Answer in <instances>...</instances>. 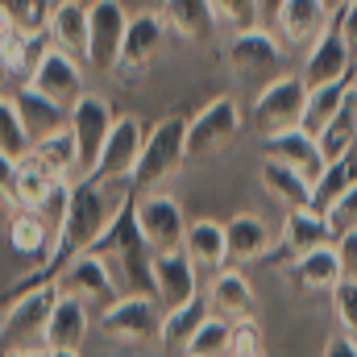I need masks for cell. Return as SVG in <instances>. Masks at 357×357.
Returning <instances> with one entry per match:
<instances>
[{
    "label": "cell",
    "mask_w": 357,
    "mask_h": 357,
    "mask_svg": "<svg viewBox=\"0 0 357 357\" xmlns=\"http://www.w3.org/2000/svg\"><path fill=\"white\" fill-rule=\"evenodd\" d=\"M154 295L162 303V312L183 307L187 299L199 295V270L195 262L178 250V254H158L154 258Z\"/></svg>",
    "instance_id": "19"
},
{
    "label": "cell",
    "mask_w": 357,
    "mask_h": 357,
    "mask_svg": "<svg viewBox=\"0 0 357 357\" xmlns=\"http://www.w3.org/2000/svg\"><path fill=\"white\" fill-rule=\"evenodd\" d=\"M29 158H33L42 171H50L54 178H63V183H75V178H79V154H75L71 129H59V133H50V137H38L33 150H29Z\"/></svg>",
    "instance_id": "30"
},
{
    "label": "cell",
    "mask_w": 357,
    "mask_h": 357,
    "mask_svg": "<svg viewBox=\"0 0 357 357\" xmlns=\"http://www.w3.org/2000/svg\"><path fill=\"white\" fill-rule=\"evenodd\" d=\"M212 8L233 33L262 29V0H212Z\"/></svg>",
    "instance_id": "40"
},
{
    "label": "cell",
    "mask_w": 357,
    "mask_h": 357,
    "mask_svg": "<svg viewBox=\"0 0 357 357\" xmlns=\"http://www.w3.org/2000/svg\"><path fill=\"white\" fill-rule=\"evenodd\" d=\"M54 241H59V233H54L33 208H13V220H8V245H13L25 262L42 266V262L54 254Z\"/></svg>",
    "instance_id": "22"
},
{
    "label": "cell",
    "mask_w": 357,
    "mask_h": 357,
    "mask_svg": "<svg viewBox=\"0 0 357 357\" xmlns=\"http://www.w3.org/2000/svg\"><path fill=\"white\" fill-rule=\"evenodd\" d=\"M88 254H96L108 266L121 295H154V250L146 245V237L137 229V191L129 195V204L116 212V220L104 229V237Z\"/></svg>",
    "instance_id": "2"
},
{
    "label": "cell",
    "mask_w": 357,
    "mask_h": 357,
    "mask_svg": "<svg viewBox=\"0 0 357 357\" xmlns=\"http://www.w3.org/2000/svg\"><path fill=\"white\" fill-rule=\"evenodd\" d=\"M29 88H38L42 96H50L54 104H63L67 112L75 108V100L84 96V67H79V59H71V54H63L59 46H50L46 50V59L38 63V71L29 75Z\"/></svg>",
    "instance_id": "15"
},
{
    "label": "cell",
    "mask_w": 357,
    "mask_h": 357,
    "mask_svg": "<svg viewBox=\"0 0 357 357\" xmlns=\"http://www.w3.org/2000/svg\"><path fill=\"white\" fill-rule=\"evenodd\" d=\"M46 33H50V42H54L63 54L88 63V4H79V0H59L54 13H50Z\"/></svg>",
    "instance_id": "26"
},
{
    "label": "cell",
    "mask_w": 357,
    "mask_h": 357,
    "mask_svg": "<svg viewBox=\"0 0 357 357\" xmlns=\"http://www.w3.org/2000/svg\"><path fill=\"white\" fill-rule=\"evenodd\" d=\"M333 312H337L341 333L357 337V278H349V274H345V278L333 287Z\"/></svg>",
    "instance_id": "41"
},
{
    "label": "cell",
    "mask_w": 357,
    "mask_h": 357,
    "mask_svg": "<svg viewBox=\"0 0 357 357\" xmlns=\"http://www.w3.org/2000/svg\"><path fill=\"white\" fill-rule=\"evenodd\" d=\"M50 357H79V354H50Z\"/></svg>",
    "instance_id": "52"
},
{
    "label": "cell",
    "mask_w": 357,
    "mask_h": 357,
    "mask_svg": "<svg viewBox=\"0 0 357 357\" xmlns=\"http://www.w3.org/2000/svg\"><path fill=\"white\" fill-rule=\"evenodd\" d=\"M354 75V46L345 42L337 17L324 25V33L307 46V59H303V88H320V84H337Z\"/></svg>",
    "instance_id": "14"
},
{
    "label": "cell",
    "mask_w": 357,
    "mask_h": 357,
    "mask_svg": "<svg viewBox=\"0 0 357 357\" xmlns=\"http://www.w3.org/2000/svg\"><path fill=\"white\" fill-rule=\"evenodd\" d=\"M354 183H357V158H354V154H345V158L328 162V167H324V175L312 183V208H316V212H328V208H333L349 187H354Z\"/></svg>",
    "instance_id": "36"
},
{
    "label": "cell",
    "mask_w": 357,
    "mask_h": 357,
    "mask_svg": "<svg viewBox=\"0 0 357 357\" xmlns=\"http://www.w3.org/2000/svg\"><path fill=\"white\" fill-rule=\"evenodd\" d=\"M13 104H17V112H21V121H25V129H29L33 142H38V137H50V133H59V129H67V108L54 104L50 96H42L38 88H29V84L17 88Z\"/></svg>",
    "instance_id": "29"
},
{
    "label": "cell",
    "mask_w": 357,
    "mask_h": 357,
    "mask_svg": "<svg viewBox=\"0 0 357 357\" xmlns=\"http://www.w3.org/2000/svg\"><path fill=\"white\" fill-rule=\"evenodd\" d=\"M8 357H50V349H21V354H8Z\"/></svg>",
    "instance_id": "48"
},
{
    "label": "cell",
    "mask_w": 357,
    "mask_h": 357,
    "mask_svg": "<svg viewBox=\"0 0 357 357\" xmlns=\"http://www.w3.org/2000/svg\"><path fill=\"white\" fill-rule=\"evenodd\" d=\"M112 121H116L112 104L104 96H91V91H84L75 100V108L67 112V129H71L75 154H79V178H88L96 171V158H100V150H104V142L112 133Z\"/></svg>",
    "instance_id": "9"
},
{
    "label": "cell",
    "mask_w": 357,
    "mask_h": 357,
    "mask_svg": "<svg viewBox=\"0 0 357 357\" xmlns=\"http://www.w3.org/2000/svg\"><path fill=\"white\" fill-rule=\"evenodd\" d=\"M303 108H307L303 75H278V79H270L266 88L254 96L250 125H254L262 137H278V133L303 125Z\"/></svg>",
    "instance_id": "5"
},
{
    "label": "cell",
    "mask_w": 357,
    "mask_h": 357,
    "mask_svg": "<svg viewBox=\"0 0 357 357\" xmlns=\"http://www.w3.org/2000/svg\"><path fill=\"white\" fill-rule=\"evenodd\" d=\"M13 187H17V158L0 150V204L13 212Z\"/></svg>",
    "instance_id": "44"
},
{
    "label": "cell",
    "mask_w": 357,
    "mask_h": 357,
    "mask_svg": "<svg viewBox=\"0 0 357 357\" xmlns=\"http://www.w3.org/2000/svg\"><path fill=\"white\" fill-rule=\"evenodd\" d=\"M50 13L54 0H0V33H21V38L46 33Z\"/></svg>",
    "instance_id": "34"
},
{
    "label": "cell",
    "mask_w": 357,
    "mask_h": 357,
    "mask_svg": "<svg viewBox=\"0 0 357 357\" xmlns=\"http://www.w3.org/2000/svg\"><path fill=\"white\" fill-rule=\"evenodd\" d=\"M225 241H229V262H237V266L258 262L270 250V225L258 212H237L225 225Z\"/></svg>",
    "instance_id": "27"
},
{
    "label": "cell",
    "mask_w": 357,
    "mask_h": 357,
    "mask_svg": "<svg viewBox=\"0 0 357 357\" xmlns=\"http://www.w3.org/2000/svg\"><path fill=\"white\" fill-rule=\"evenodd\" d=\"M262 146H266V158L291 167V171H299L307 183H316V178L324 175V167H328L324 162V150H320V137L307 133L303 125L299 129H287L278 137H262Z\"/></svg>",
    "instance_id": "17"
},
{
    "label": "cell",
    "mask_w": 357,
    "mask_h": 357,
    "mask_svg": "<svg viewBox=\"0 0 357 357\" xmlns=\"http://www.w3.org/2000/svg\"><path fill=\"white\" fill-rule=\"evenodd\" d=\"M357 75H345V79H337V84H320V88L307 91V108H303V129L307 133H320L337 112H341V104L349 100V91H354Z\"/></svg>",
    "instance_id": "35"
},
{
    "label": "cell",
    "mask_w": 357,
    "mask_h": 357,
    "mask_svg": "<svg viewBox=\"0 0 357 357\" xmlns=\"http://www.w3.org/2000/svg\"><path fill=\"white\" fill-rule=\"evenodd\" d=\"M158 13H162L167 29H175L183 42H195V46H212L216 42L220 17H216L212 0H162Z\"/></svg>",
    "instance_id": "21"
},
{
    "label": "cell",
    "mask_w": 357,
    "mask_h": 357,
    "mask_svg": "<svg viewBox=\"0 0 357 357\" xmlns=\"http://www.w3.org/2000/svg\"><path fill=\"white\" fill-rule=\"evenodd\" d=\"M333 21L324 0H278V33L291 46H312Z\"/></svg>",
    "instance_id": "23"
},
{
    "label": "cell",
    "mask_w": 357,
    "mask_h": 357,
    "mask_svg": "<svg viewBox=\"0 0 357 357\" xmlns=\"http://www.w3.org/2000/svg\"><path fill=\"white\" fill-rule=\"evenodd\" d=\"M129 195H133V187H96L88 178H75L71 183V204H67V216H63V229H59V241H54V254L42 266H33L29 274H21L17 287H13V295H25L33 287L59 282V274L104 237V229L129 204Z\"/></svg>",
    "instance_id": "1"
},
{
    "label": "cell",
    "mask_w": 357,
    "mask_h": 357,
    "mask_svg": "<svg viewBox=\"0 0 357 357\" xmlns=\"http://www.w3.org/2000/svg\"><path fill=\"white\" fill-rule=\"evenodd\" d=\"M333 17H337V25H341L345 42H349V46L357 50V0H349V4H345L341 13H333Z\"/></svg>",
    "instance_id": "47"
},
{
    "label": "cell",
    "mask_w": 357,
    "mask_h": 357,
    "mask_svg": "<svg viewBox=\"0 0 357 357\" xmlns=\"http://www.w3.org/2000/svg\"><path fill=\"white\" fill-rule=\"evenodd\" d=\"M84 337H88V307L59 291V303L46 320V349L50 354H79Z\"/></svg>",
    "instance_id": "24"
},
{
    "label": "cell",
    "mask_w": 357,
    "mask_h": 357,
    "mask_svg": "<svg viewBox=\"0 0 357 357\" xmlns=\"http://www.w3.org/2000/svg\"><path fill=\"white\" fill-rule=\"evenodd\" d=\"M137 229L146 237V245L158 254H178L183 250V237H187V216L178 208L175 195H162V191H150L137 199Z\"/></svg>",
    "instance_id": "11"
},
{
    "label": "cell",
    "mask_w": 357,
    "mask_h": 357,
    "mask_svg": "<svg viewBox=\"0 0 357 357\" xmlns=\"http://www.w3.org/2000/svg\"><path fill=\"white\" fill-rule=\"evenodd\" d=\"M320 357H357V337H349V333H333V337L324 341V354Z\"/></svg>",
    "instance_id": "45"
},
{
    "label": "cell",
    "mask_w": 357,
    "mask_h": 357,
    "mask_svg": "<svg viewBox=\"0 0 357 357\" xmlns=\"http://www.w3.org/2000/svg\"><path fill=\"white\" fill-rule=\"evenodd\" d=\"M262 187H266L287 212H295V208H312V183L299 175V171L274 162V158L262 162Z\"/></svg>",
    "instance_id": "33"
},
{
    "label": "cell",
    "mask_w": 357,
    "mask_h": 357,
    "mask_svg": "<svg viewBox=\"0 0 357 357\" xmlns=\"http://www.w3.org/2000/svg\"><path fill=\"white\" fill-rule=\"evenodd\" d=\"M229 345H233V324L220 320V316H208L199 324V333L187 341V357H229Z\"/></svg>",
    "instance_id": "38"
},
{
    "label": "cell",
    "mask_w": 357,
    "mask_h": 357,
    "mask_svg": "<svg viewBox=\"0 0 357 357\" xmlns=\"http://www.w3.org/2000/svg\"><path fill=\"white\" fill-rule=\"evenodd\" d=\"M59 291L63 295H71V299H79L84 307H96V312H108L116 299H121V287H116V278L108 274V266L96 258V254H79L71 266L59 274Z\"/></svg>",
    "instance_id": "13"
},
{
    "label": "cell",
    "mask_w": 357,
    "mask_h": 357,
    "mask_svg": "<svg viewBox=\"0 0 357 357\" xmlns=\"http://www.w3.org/2000/svg\"><path fill=\"white\" fill-rule=\"evenodd\" d=\"M183 162H187V116H167L146 133V146H142V158H137L129 187L133 191L162 187L167 178L178 175Z\"/></svg>",
    "instance_id": "4"
},
{
    "label": "cell",
    "mask_w": 357,
    "mask_h": 357,
    "mask_svg": "<svg viewBox=\"0 0 357 357\" xmlns=\"http://www.w3.org/2000/svg\"><path fill=\"white\" fill-rule=\"evenodd\" d=\"M324 4H328V13H341V8H345L349 0H324Z\"/></svg>",
    "instance_id": "49"
},
{
    "label": "cell",
    "mask_w": 357,
    "mask_h": 357,
    "mask_svg": "<svg viewBox=\"0 0 357 357\" xmlns=\"http://www.w3.org/2000/svg\"><path fill=\"white\" fill-rule=\"evenodd\" d=\"M125 29H129V13L121 0H91L88 4V63L96 71H116Z\"/></svg>",
    "instance_id": "12"
},
{
    "label": "cell",
    "mask_w": 357,
    "mask_h": 357,
    "mask_svg": "<svg viewBox=\"0 0 357 357\" xmlns=\"http://www.w3.org/2000/svg\"><path fill=\"white\" fill-rule=\"evenodd\" d=\"M162 38H167L162 13H137V17H129V29H125V42H121V63H116V71H129V75L137 71V75H142V71L154 63Z\"/></svg>",
    "instance_id": "20"
},
{
    "label": "cell",
    "mask_w": 357,
    "mask_h": 357,
    "mask_svg": "<svg viewBox=\"0 0 357 357\" xmlns=\"http://www.w3.org/2000/svg\"><path fill=\"white\" fill-rule=\"evenodd\" d=\"M59 303V282L33 287L25 295H13L0 320V354H21V349H46V320Z\"/></svg>",
    "instance_id": "3"
},
{
    "label": "cell",
    "mask_w": 357,
    "mask_h": 357,
    "mask_svg": "<svg viewBox=\"0 0 357 357\" xmlns=\"http://www.w3.org/2000/svg\"><path fill=\"white\" fill-rule=\"evenodd\" d=\"M212 316V307H208V299H204V291L195 295V299H187L183 307H171V312H162V333H158V341L167 345V349H187V341L199 333V324Z\"/></svg>",
    "instance_id": "31"
},
{
    "label": "cell",
    "mask_w": 357,
    "mask_h": 357,
    "mask_svg": "<svg viewBox=\"0 0 357 357\" xmlns=\"http://www.w3.org/2000/svg\"><path fill=\"white\" fill-rule=\"evenodd\" d=\"M208 307L212 316L237 324V320H254L258 316V299H254V287L241 270L225 266L212 274V287H208Z\"/></svg>",
    "instance_id": "18"
},
{
    "label": "cell",
    "mask_w": 357,
    "mask_h": 357,
    "mask_svg": "<svg viewBox=\"0 0 357 357\" xmlns=\"http://www.w3.org/2000/svg\"><path fill=\"white\" fill-rule=\"evenodd\" d=\"M183 254L195 262L199 274H216L229 266V241H225V225L220 220H191L187 237H183Z\"/></svg>",
    "instance_id": "25"
},
{
    "label": "cell",
    "mask_w": 357,
    "mask_h": 357,
    "mask_svg": "<svg viewBox=\"0 0 357 357\" xmlns=\"http://www.w3.org/2000/svg\"><path fill=\"white\" fill-rule=\"evenodd\" d=\"M0 320H4V312H0Z\"/></svg>",
    "instance_id": "53"
},
{
    "label": "cell",
    "mask_w": 357,
    "mask_h": 357,
    "mask_svg": "<svg viewBox=\"0 0 357 357\" xmlns=\"http://www.w3.org/2000/svg\"><path fill=\"white\" fill-rule=\"evenodd\" d=\"M229 71L237 75V84L262 91L270 79L282 75V46H278V38H270L266 29L233 33V42H229Z\"/></svg>",
    "instance_id": "6"
},
{
    "label": "cell",
    "mask_w": 357,
    "mask_h": 357,
    "mask_svg": "<svg viewBox=\"0 0 357 357\" xmlns=\"http://www.w3.org/2000/svg\"><path fill=\"white\" fill-rule=\"evenodd\" d=\"M63 178H54L50 171H42L29 154L17 162V187H13V208H38Z\"/></svg>",
    "instance_id": "37"
},
{
    "label": "cell",
    "mask_w": 357,
    "mask_h": 357,
    "mask_svg": "<svg viewBox=\"0 0 357 357\" xmlns=\"http://www.w3.org/2000/svg\"><path fill=\"white\" fill-rule=\"evenodd\" d=\"M324 220H328V237H333V241H341L345 233H354L357 229V183L324 212Z\"/></svg>",
    "instance_id": "42"
},
{
    "label": "cell",
    "mask_w": 357,
    "mask_h": 357,
    "mask_svg": "<svg viewBox=\"0 0 357 357\" xmlns=\"http://www.w3.org/2000/svg\"><path fill=\"white\" fill-rule=\"evenodd\" d=\"M341 278H345V266H341V254L333 241L320 250H307L303 258L291 262V282L299 291H333Z\"/></svg>",
    "instance_id": "28"
},
{
    "label": "cell",
    "mask_w": 357,
    "mask_h": 357,
    "mask_svg": "<svg viewBox=\"0 0 357 357\" xmlns=\"http://www.w3.org/2000/svg\"><path fill=\"white\" fill-rule=\"evenodd\" d=\"M337 245V254H341V266H345V274L349 278H357V229L354 233H345L341 241H333Z\"/></svg>",
    "instance_id": "46"
},
{
    "label": "cell",
    "mask_w": 357,
    "mask_h": 357,
    "mask_svg": "<svg viewBox=\"0 0 357 357\" xmlns=\"http://www.w3.org/2000/svg\"><path fill=\"white\" fill-rule=\"evenodd\" d=\"M233 357H266V349H262V354H233Z\"/></svg>",
    "instance_id": "51"
},
{
    "label": "cell",
    "mask_w": 357,
    "mask_h": 357,
    "mask_svg": "<svg viewBox=\"0 0 357 357\" xmlns=\"http://www.w3.org/2000/svg\"><path fill=\"white\" fill-rule=\"evenodd\" d=\"M316 137H320L324 162H337V158L354 154V146H357V84H354V91H349V100L341 104V112H337Z\"/></svg>",
    "instance_id": "32"
},
{
    "label": "cell",
    "mask_w": 357,
    "mask_h": 357,
    "mask_svg": "<svg viewBox=\"0 0 357 357\" xmlns=\"http://www.w3.org/2000/svg\"><path fill=\"white\" fill-rule=\"evenodd\" d=\"M0 150H4L8 158H17V162L33 150V137H29L21 112H17V104H13L8 96H0Z\"/></svg>",
    "instance_id": "39"
},
{
    "label": "cell",
    "mask_w": 357,
    "mask_h": 357,
    "mask_svg": "<svg viewBox=\"0 0 357 357\" xmlns=\"http://www.w3.org/2000/svg\"><path fill=\"white\" fill-rule=\"evenodd\" d=\"M241 133V108L233 96H216L204 104L195 116H187V158H208L220 154L237 142Z\"/></svg>",
    "instance_id": "7"
},
{
    "label": "cell",
    "mask_w": 357,
    "mask_h": 357,
    "mask_svg": "<svg viewBox=\"0 0 357 357\" xmlns=\"http://www.w3.org/2000/svg\"><path fill=\"white\" fill-rule=\"evenodd\" d=\"M100 328H104V337L125 341V345L158 341V333H162L158 299L154 295H121L108 312H100Z\"/></svg>",
    "instance_id": "10"
},
{
    "label": "cell",
    "mask_w": 357,
    "mask_h": 357,
    "mask_svg": "<svg viewBox=\"0 0 357 357\" xmlns=\"http://www.w3.org/2000/svg\"><path fill=\"white\" fill-rule=\"evenodd\" d=\"M142 146H146V129L137 116H116L112 121V133L96 158V171L88 175V183L96 187H116V183H129L137 171V158H142Z\"/></svg>",
    "instance_id": "8"
},
{
    "label": "cell",
    "mask_w": 357,
    "mask_h": 357,
    "mask_svg": "<svg viewBox=\"0 0 357 357\" xmlns=\"http://www.w3.org/2000/svg\"><path fill=\"white\" fill-rule=\"evenodd\" d=\"M8 79V71H4V38H0V84Z\"/></svg>",
    "instance_id": "50"
},
{
    "label": "cell",
    "mask_w": 357,
    "mask_h": 357,
    "mask_svg": "<svg viewBox=\"0 0 357 357\" xmlns=\"http://www.w3.org/2000/svg\"><path fill=\"white\" fill-rule=\"evenodd\" d=\"M333 237H328V220H324V212H316V208H295V212H287V220H282V237H278V250L270 254V262L274 266H291L295 258H303L307 250H320V245H328Z\"/></svg>",
    "instance_id": "16"
},
{
    "label": "cell",
    "mask_w": 357,
    "mask_h": 357,
    "mask_svg": "<svg viewBox=\"0 0 357 357\" xmlns=\"http://www.w3.org/2000/svg\"><path fill=\"white\" fill-rule=\"evenodd\" d=\"M233 354H262V328H258V320H237V324H233L229 357Z\"/></svg>",
    "instance_id": "43"
}]
</instances>
